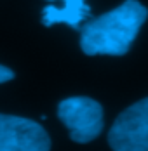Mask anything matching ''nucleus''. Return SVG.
Returning <instances> with one entry per match:
<instances>
[{
	"label": "nucleus",
	"instance_id": "nucleus-6",
	"mask_svg": "<svg viewBox=\"0 0 148 151\" xmlns=\"http://www.w3.org/2000/svg\"><path fill=\"white\" fill-rule=\"evenodd\" d=\"M12 78H14V71H12L11 68H7V66H2V64H0V83L9 82V80H12Z\"/></svg>",
	"mask_w": 148,
	"mask_h": 151
},
{
	"label": "nucleus",
	"instance_id": "nucleus-5",
	"mask_svg": "<svg viewBox=\"0 0 148 151\" xmlns=\"http://www.w3.org/2000/svg\"><path fill=\"white\" fill-rule=\"evenodd\" d=\"M51 2L42 11V24L52 26L58 23H65L78 30L80 23L89 16V5L86 0H47Z\"/></svg>",
	"mask_w": 148,
	"mask_h": 151
},
{
	"label": "nucleus",
	"instance_id": "nucleus-1",
	"mask_svg": "<svg viewBox=\"0 0 148 151\" xmlns=\"http://www.w3.org/2000/svg\"><path fill=\"white\" fill-rule=\"evenodd\" d=\"M148 17L138 0H126L110 12L89 21L80 31V49L87 56H124Z\"/></svg>",
	"mask_w": 148,
	"mask_h": 151
},
{
	"label": "nucleus",
	"instance_id": "nucleus-4",
	"mask_svg": "<svg viewBox=\"0 0 148 151\" xmlns=\"http://www.w3.org/2000/svg\"><path fill=\"white\" fill-rule=\"evenodd\" d=\"M51 139L37 122L0 113V151H47Z\"/></svg>",
	"mask_w": 148,
	"mask_h": 151
},
{
	"label": "nucleus",
	"instance_id": "nucleus-2",
	"mask_svg": "<svg viewBox=\"0 0 148 151\" xmlns=\"http://www.w3.org/2000/svg\"><path fill=\"white\" fill-rule=\"evenodd\" d=\"M58 116L75 142H91L103 130V108L91 97H68L58 104Z\"/></svg>",
	"mask_w": 148,
	"mask_h": 151
},
{
	"label": "nucleus",
	"instance_id": "nucleus-3",
	"mask_svg": "<svg viewBox=\"0 0 148 151\" xmlns=\"http://www.w3.org/2000/svg\"><path fill=\"white\" fill-rule=\"evenodd\" d=\"M108 142L115 151H148V97L118 115L108 132Z\"/></svg>",
	"mask_w": 148,
	"mask_h": 151
}]
</instances>
